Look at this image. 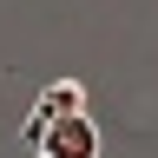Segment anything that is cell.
<instances>
[{"mask_svg": "<svg viewBox=\"0 0 158 158\" xmlns=\"http://www.w3.org/2000/svg\"><path fill=\"white\" fill-rule=\"evenodd\" d=\"M66 112H86V86H79V79H53L46 92L33 99V118H27V152H40V132L53 125V118H66Z\"/></svg>", "mask_w": 158, "mask_h": 158, "instance_id": "cell-1", "label": "cell"}, {"mask_svg": "<svg viewBox=\"0 0 158 158\" xmlns=\"http://www.w3.org/2000/svg\"><path fill=\"white\" fill-rule=\"evenodd\" d=\"M40 152L46 158H99V125L86 112H66V118H53L40 132Z\"/></svg>", "mask_w": 158, "mask_h": 158, "instance_id": "cell-2", "label": "cell"}, {"mask_svg": "<svg viewBox=\"0 0 158 158\" xmlns=\"http://www.w3.org/2000/svg\"><path fill=\"white\" fill-rule=\"evenodd\" d=\"M33 158H46V152H33Z\"/></svg>", "mask_w": 158, "mask_h": 158, "instance_id": "cell-3", "label": "cell"}]
</instances>
